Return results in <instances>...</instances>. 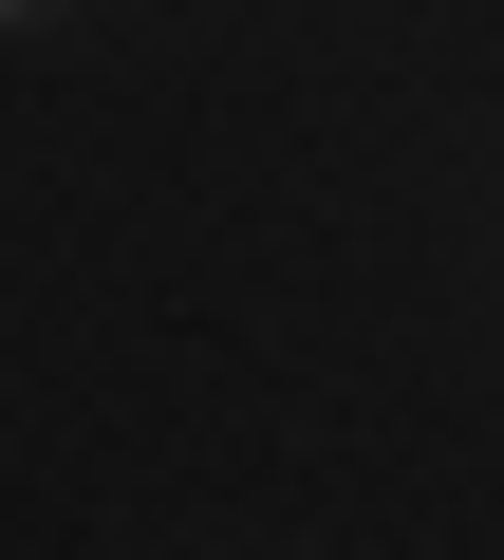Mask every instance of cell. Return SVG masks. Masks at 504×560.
Segmentation results:
<instances>
[{
    "mask_svg": "<svg viewBox=\"0 0 504 560\" xmlns=\"http://www.w3.org/2000/svg\"><path fill=\"white\" fill-rule=\"evenodd\" d=\"M0 20H38V0H0Z\"/></svg>",
    "mask_w": 504,
    "mask_h": 560,
    "instance_id": "obj_1",
    "label": "cell"
}]
</instances>
